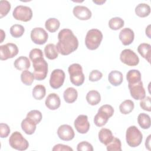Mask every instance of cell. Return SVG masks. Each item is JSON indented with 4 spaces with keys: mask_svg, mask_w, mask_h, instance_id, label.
Instances as JSON below:
<instances>
[{
    "mask_svg": "<svg viewBox=\"0 0 151 151\" xmlns=\"http://www.w3.org/2000/svg\"><path fill=\"white\" fill-rule=\"evenodd\" d=\"M58 41L56 45L59 53L67 55L76 51L78 46V41L73 31L67 28L61 29L58 34Z\"/></svg>",
    "mask_w": 151,
    "mask_h": 151,
    "instance_id": "obj_1",
    "label": "cell"
},
{
    "mask_svg": "<svg viewBox=\"0 0 151 151\" xmlns=\"http://www.w3.org/2000/svg\"><path fill=\"white\" fill-rule=\"evenodd\" d=\"M103 40L102 32L97 29H90L85 38V44L86 47L90 50L98 48Z\"/></svg>",
    "mask_w": 151,
    "mask_h": 151,
    "instance_id": "obj_2",
    "label": "cell"
},
{
    "mask_svg": "<svg viewBox=\"0 0 151 151\" xmlns=\"http://www.w3.org/2000/svg\"><path fill=\"white\" fill-rule=\"evenodd\" d=\"M68 71L70 74L71 83L76 86H80L84 83L85 77L80 64L74 63L68 67Z\"/></svg>",
    "mask_w": 151,
    "mask_h": 151,
    "instance_id": "obj_3",
    "label": "cell"
},
{
    "mask_svg": "<svg viewBox=\"0 0 151 151\" xmlns=\"http://www.w3.org/2000/svg\"><path fill=\"white\" fill-rule=\"evenodd\" d=\"M143 139L141 132L135 126H131L127 128L126 133V140L128 145L132 147H136L140 145Z\"/></svg>",
    "mask_w": 151,
    "mask_h": 151,
    "instance_id": "obj_4",
    "label": "cell"
},
{
    "mask_svg": "<svg viewBox=\"0 0 151 151\" xmlns=\"http://www.w3.org/2000/svg\"><path fill=\"white\" fill-rule=\"evenodd\" d=\"M32 62L34 76L35 80L41 81L44 80L48 73V64L44 58H38Z\"/></svg>",
    "mask_w": 151,
    "mask_h": 151,
    "instance_id": "obj_5",
    "label": "cell"
},
{
    "mask_svg": "<svg viewBox=\"0 0 151 151\" xmlns=\"http://www.w3.org/2000/svg\"><path fill=\"white\" fill-rule=\"evenodd\" d=\"M10 146L18 150H25L28 149L29 143L19 132H14L9 139Z\"/></svg>",
    "mask_w": 151,
    "mask_h": 151,
    "instance_id": "obj_6",
    "label": "cell"
},
{
    "mask_svg": "<svg viewBox=\"0 0 151 151\" xmlns=\"http://www.w3.org/2000/svg\"><path fill=\"white\" fill-rule=\"evenodd\" d=\"M12 15L17 20L28 22L30 21L32 17V11L31 8L28 6L18 5L14 9Z\"/></svg>",
    "mask_w": 151,
    "mask_h": 151,
    "instance_id": "obj_7",
    "label": "cell"
},
{
    "mask_svg": "<svg viewBox=\"0 0 151 151\" xmlns=\"http://www.w3.org/2000/svg\"><path fill=\"white\" fill-rule=\"evenodd\" d=\"M18 53V48L16 44L7 43L0 46V59L6 60L16 56Z\"/></svg>",
    "mask_w": 151,
    "mask_h": 151,
    "instance_id": "obj_8",
    "label": "cell"
},
{
    "mask_svg": "<svg viewBox=\"0 0 151 151\" xmlns=\"http://www.w3.org/2000/svg\"><path fill=\"white\" fill-rule=\"evenodd\" d=\"M120 60L123 63L129 66H136L139 63L138 56L130 49L123 50L120 55Z\"/></svg>",
    "mask_w": 151,
    "mask_h": 151,
    "instance_id": "obj_9",
    "label": "cell"
},
{
    "mask_svg": "<svg viewBox=\"0 0 151 151\" xmlns=\"http://www.w3.org/2000/svg\"><path fill=\"white\" fill-rule=\"evenodd\" d=\"M65 73L61 69L54 70L50 76V85L54 89H57L61 87L65 80Z\"/></svg>",
    "mask_w": 151,
    "mask_h": 151,
    "instance_id": "obj_10",
    "label": "cell"
},
{
    "mask_svg": "<svg viewBox=\"0 0 151 151\" xmlns=\"http://www.w3.org/2000/svg\"><path fill=\"white\" fill-rule=\"evenodd\" d=\"M48 38V33L41 27H35L31 32V38L32 42L36 44L42 45L45 44Z\"/></svg>",
    "mask_w": 151,
    "mask_h": 151,
    "instance_id": "obj_11",
    "label": "cell"
},
{
    "mask_svg": "<svg viewBox=\"0 0 151 151\" xmlns=\"http://www.w3.org/2000/svg\"><path fill=\"white\" fill-rule=\"evenodd\" d=\"M76 130L81 133H86L90 129V123L88 121V117L86 115L80 114L76 119L74 123Z\"/></svg>",
    "mask_w": 151,
    "mask_h": 151,
    "instance_id": "obj_12",
    "label": "cell"
},
{
    "mask_svg": "<svg viewBox=\"0 0 151 151\" xmlns=\"http://www.w3.org/2000/svg\"><path fill=\"white\" fill-rule=\"evenodd\" d=\"M131 96L135 100H142L146 95V91L142 81L133 84H128Z\"/></svg>",
    "mask_w": 151,
    "mask_h": 151,
    "instance_id": "obj_13",
    "label": "cell"
},
{
    "mask_svg": "<svg viewBox=\"0 0 151 151\" xmlns=\"http://www.w3.org/2000/svg\"><path fill=\"white\" fill-rule=\"evenodd\" d=\"M57 134L59 138L64 141L72 140L75 136L73 129L68 124H63L57 130Z\"/></svg>",
    "mask_w": 151,
    "mask_h": 151,
    "instance_id": "obj_14",
    "label": "cell"
},
{
    "mask_svg": "<svg viewBox=\"0 0 151 151\" xmlns=\"http://www.w3.org/2000/svg\"><path fill=\"white\" fill-rule=\"evenodd\" d=\"M73 12L74 15L80 20H88L91 17V11L84 6H76L73 8Z\"/></svg>",
    "mask_w": 151,
    "mask_h": 151,
    "instance_id": "obj_15",
    "label": "cell"
},
{
    "mask_svg": "<svg viewBox=\"0 0 151 151\" xmlns=\"http://www.w3.org/2000/svg\"><path fill=\"white\" fill-rule=\"evenodd\" d=\"M119 37L124 45H129L133 42L134 34L133 31L130 28H124L120 31Z\"/></svg>",
    "mask_w": 151,
    "mask_h": 151,
    "instance_id": "obj_16",
    "label": "cell"
},
{
    "mask_svg": "<svg viewBox=\"0 0 151 151\" xmlns=\"http://www.w3.org/2000/svg\"><path fill=\"white\" fill-rule=\"evenodd\" d=\"M45 104L48 109L52 110H57L61 104L60 97L56 93H51L46 98Z\"/></svg>",
    "mask_w": 151,
    "mask_h": 151,
    "instance_id": "obj_17",
    "label": "cell"
},
{
    "mask_svg": "<svg viewBox=\"0 0 151 151\" xmlns=\"http://www.w3.org/2000/svg\"><path fill=\"white\" fill-rule=\"evenodd\" d=\"M110 117L111 116L107 113L99 108L97 113L94 116V123L97 127H101L106 124Z\"/></svg>",
    "mask_w": 151,
    "mask_h": 151,
    "instance_id": "obj_18",
    "label": "cell"
},
{
    "mask_svg": "<svg viewBox=\"0 0 151 151\" xmlns=\"http://www.w3.org/2000/svg\"><path fill=\"white\" fill-rule=\"evenodd\" d=\"M36 124L32 120L26 117L21 122V128L22 130L27 134L31 135L33 134L36 130Z\"/></svg>",
    "mask_w": 151,
    "mask_h": 151,
    "instance_id": "obj_19",
    "label": "cell"
},
{
    "mask_svg": "<svg viewBox=\"0 0 151 151\" xmlns=\"http://www.w3.org/2000/svg\"><path fill=\"white\" fill-rule=\"evenodd\" d=\"M108 80L111 85L114 86H118L122 83L123 76L120 71L113 70L109 74Z\"/></svg>",
    "mask_w": 151,
    "mask_h": 151,
    "instance_id": "obj_20",
    "label": "cell"
},
{
    "mask_svg": "<svg viewBox=\"0 0 151 151\" xmlns=\"http://www.w3.org/2000/svg\"><path fill=\"white\" fill-rule=\"evenodd\" d=\"M98 136L99 141L106 146L109 143L114 137L111 131L106 128H102L99 131Z\"/></svg>",
    "mask_w": 151,
    "mask_h": 151,
    "instance_id": "obj_21",
    "label": "cell"
},
{
    "mask_svg": "<svg viewBox=\"0 0 151 151\" xmlns=\"http://www.w3.org/2000/svg\"><path fill=\"white\" fill-rule=\"evenodd\" d=\"M14 65L18 70H24L28 69L30 67L31 63L28 57L20 56L15 60Z\"/></svg>",
    "mask_w": 151,
    "mask_h": 151,
    "instance_id": "obj_22",
    "label": "cell"
},
{
    "mask_svg": "<svg viewBox=\"0 0 151 151\" xmlns=\"http://www.w3.org/2000/svg\"><path fill=\"white\" fill-rule=\"evenodd\" d=\"M78 92L73 87H68L65 90L63 93L64 101L67 103H73L77 99Z\"/></svg>",
    "mask_w": 151,
    "mask_h": 151,
    "instance_id": "obj_23",
    "label": "cell"
},
{
    "mask_svg": "<svg viewBox=\"0 0 151 151\" xmlns=\"http://www.w3.org/2000/svg\"><path fill=\"white\" fill-rule=\"evenodd\" d=\"M137 51L140 55L146 59L149 63L150 62L151 45L147 43H142L137 47Z\"/></svg>",
    "mask_w": 151,
    "mask_h": 151,
    "instance_id": "obj_24",
    "label": "cell"
},
{
    "mask_svg": "<svg viewBox=\"0 0 151 151\" xmlns=\"http://www.w3.org/2000/svg\"><path fill=\"white\" fill-rule=\"evenodd\" d=\"M88 103L91 106L98 104L101 101L100 93L96 90H91L88 91L86 97Z\"/></svg>",
    "mask_w": 151,
    "mask_h": 151,
    "instance_id": "obj_25",
    "label": "cell"
},
{
    "mask_svg": "<svg viewBox=\"0 0 151 151\" xmlns=\"http://www.w3.org/2000/svg\"><path fill=\"white\" fill-rule=\"evenodd\" d=\"M126 79L128 81V84L138 83L142 81L140 72L137 70H130L127 73Z\"/></svg>",
    "mask_w": 151,
    "mask_h": 151,
    "instance_id": "obj_26",
    "label": "cell"
},
{
    "mask_svg": "<svg viewBox=\"0 0 151 151\" xmlns=\"http://www.w3.org/2000/svg\"><path fill=\"white\" fill-rule=\"evenodd\" d=\"M135 13L139 17H146L150 13V7L147 4H139L135 8Z\"/></svg>",
    "mask_w": 151,
    "mask_h": 151,
    "instance_id": "obj_27",
    "label": "cell"
},
{
    "mask_svg": "<svg viewBox=\"0 0 151 151\" xmlns=\"http://www.w3.org/2000/svg\"><path fill=\"white\" fill-rule=\"evenodd\" d=\"M45 57L49 60H54L58 57V51L54 44H48L44 48Z\"/></svg>",
    "mask_w": 151,
    "mask_h": 151,
    "instance_id": "obj_28",
    "label": "cell"
},
{
    "mask_svg": "<svg viewBox=\"0 0 151 151\" xmlns=\"http://www.w3.org/2000/svg\"><path fill=\"white\" fill-rule=\"evenodd\" d=\"M137 122L140 127L143 129H147L150 127V117L146 113H142L139 114Z\"/></svg>",
    "mask_w": 151,
    "mask_h": 151,
    "instance_id": "obj_29",
    "label": "cell"
},
{
    "mask_svg": "<svg viewBox=\"0 0 151 151\" xmlns=\"http://www.w3.org/2000/svg\"><path fill=\"white\" fill-rule=\"evenodd\" d=\"M60 25V21L55 18H48L45 23V28L50 32H55L57 30H58Z\"/></svg>",
    "mask_w": 151,
    "mask_h": 151,
    "instance_id": "obj_30",
    "label": "cell"
},
{
    "mask_svg": "<svg viewBox=\"0 0 151 151\" xmlns=\"http://www.w3.org/2000/svg\"><path fill=\"white\" fill-rule=\"evenodd\" d=\"M33 97L36 100L42 99L46 94L45 87L42 84H38L35 86L32 91Z\"/></svg>",
    "mask_w": 151,
    "mask_h": 151,
    "instance_id": "obj_31",
    "label": "cell"
},
{
    "mask_svg": "<svg viewBox=\"0 0 151 151\" xmlns=\"http://www.w3.org/2000/svg\"><path fill=\"white\" fill-rule=\"evenodd\" d=\"M134 103L130 100H126L119 106L120 111L123 114H127L132 112L134 109Z\"/></svg>",
    "mask_w": 151,
    "mask_h": 151,
    "instance_id": "obj_32",
    "label": "cell"
},
{
    "mask_svg": "<svg viewBox=\"0 0 151 151\" xmlns=\"http://www.w3.org/2000/svg\"><path fill=\"white\" fill-rule=\"evenodd\" d=\"M34 78V74L27 70H24L21 74V81L26 86H31L32 84Z\"/></svg>",
    "mask_w": 151,
    "mask_h": 151,
    "instance_id": "obj_33",
    "label": "cell"
},
{
    "mask_svg": "<svg viewBox=\"0 0 151 151\" xmlns=\"http://www.w3.org/2000/svg\"><path fill=\"white\" fill-rule=\"evenodd\" d=\"M124 22L120 17H114L109 21V26L111 29L118 30L124 26Z\"/></svg>",
    "mask_w": 151,
    "mask_h": 151,
    "instance_id": "obj_34",
    "label": "cell"
},
{
    "mask_svg": "<svg viewBox=\"0 0 151 151\" xmlns=\"http://www.w3.org/2000/svg\"><path fill=\"white\" fill-rule=\"evenodd\" d=\"M24 27L20 24H14L10 28V34L14 38H19L24 33Z\"/></svg>",
    "mask_w": 151,
    "mask_h": 151,
    "instance_id": "obj_35",
    "label": "cell"
},
{
    "mask_svg": "<svg viewBox=\"0 0 151 151\" xmlns=\"http://www.w3.org/2000/svg\"><path fill=\"white\" fill-rule=\"evenodd\" d=\"M108 151H121L122 143L119 139L114 137L113 140L106 145Z\"/></svg>",
    "mask_w": 151,
    "mask_h": 151,
    "instance_id": "obj_36",
    "label": "cell"
},
{
    "mask_svg": "<svg viewBox=\"0 0 151 151\" xmlns=\"http://www.w3.org/2000/svg\"><path fill=\"white\" fill-rule=\"evenodd\" d=\"M27 117L30 119L35 122L36 124H37L42 119V113L39 110H32L27 113Z\"/></svg>",
    "mask_w": 151,
    "mask_h": 151,
    "instance_id": "obj_37",
    "label": "cell"
},
{
    "mask_svg": "<svg viewBox=\"0 0 151 151\" xmlns=\"http://www.w3.org/2000/svg\"><path fill=\"white\" fill-rule=\"evenodd\" d=\"M11 9L10 3L6 0L0 1V18H2L6 16Z\"/></svg>",
    "mask_w": 151,
    "mask_h": 151,
    "instance_id": "obj_38",
    "label": "cell"
},
{
    "mask_svg": "<svg viewBox=\"0 0 151 151\" xmlns=\"http://www.w3.org/2000/svg\"><path fill=\"white\" fill-rule=\"evenodd\" d=\"M140 107L146 111H151V98L149 96L145 97L140 102Z\"/></svg>",
    "mask_w": 151,
    "mask_h": 151,
    "instance_id": "obj_39",
    "label": "cell"
},
{
    "mask_svg": "<svg viewBox=\"0 0 151 151\" xmlns=\"http://www.w3.org/2000/svg\"><path fill=\"white\" fill-rule=\"evenodd\" d=\"M29 57L32 61L35 60H37L38 58H44L42 51L39 48H34L31 50V51L29 52Z\"/></svg>",
    "mask_w": 151,
    "mask_h": 151,
    "instance_id": "obj_40",
    "label": "cell"
},
{
    "mask_svg": "<svg viewBox=\"0 0 151 151\" xmlns=\"http://www.w3.org/2000/svg\"><path fill=\"white\" fill-rule=\"evenodd\" d=\"M77 150L78 151H93V146L88 142L83 141L80 142L77 146Z\"/></svg>",
    "mask_w": 151,
    "mask_h": 151,
    "instance_id": "obj_41",
    "label": "cell"
},
{
    "mask_svg": "<svg viewBox=\"0 0 151 151\" xmlns=\"http://www.w3.org/2000/svg\"><path fill=\"white\" fill-rule=\"evenodd\" d=\"M103 77V74L99 70H94L90 73L88 79L90 81L94 82L100 80Z\"/></svg>",
    "mask_w": 151,
    "mask_h": 151,
    "instance_id": "obj_42",
    "label": "cell"
},
{
    "mask_svg": "<svg viewBox=\"0 0 151 151\" xmlns=\"http://www.w3.org/2000/svg\"><path fill=\"white\" fill-rule=\"evenodd\" d=\"M10 133V128L7 124L1 123L0 124V136L1 138H5L8 136Z\"/></svg>",
    "mask_w": 151,
    "mask_h": 151,
    "instance_id": "obj_43",
    "label": "cell"
},
{
    "mask_svg": "<svg viewBox=\"0 0 151 151\" xmlns=\"http://www.w3.org/2000/svg\"><path fill=\"white\" fill-rule=\"evenodd\" d=\"M52 151H58V150H64V151H73V149L70 146L63 144H57L55 145L52 149Z\"/></svg>",
    "mask_w": 151,
    "mask_h": 151,
    "instance_id": "obj_44",
    "label": "cell"
},
{
    "mask_svg": "<svg viewBox=\"0 0 151 151\" xmlns=\"http://www.w3.org/2000/svg\"><path fill=\"white\" fill-rule=\"evenodd\" d=\"M150 136L151 135H149L147 137V139L146 140V143H145V145H146V147H147L149 150H150Z\"/></svg>",
    "mask_w": 151,
    "mask_h": 151,
    "instance_id": "obj_45",
    "label": "cell"
},
{
    "mask_svg": "<svg viewBox=\"0 0 151 151\" xmlns=\"http://www.w3.org/2000/svg\"><path fill=\"white\" fill-rule=\"evenodd\" d=\"M150 25H149L147 27V28H146V34L147 35V36L149 38H150Z\"/></svg>",
    "mask_w": 151,
    "mask_h": 151,
    "instance_id": "obj_46",
    "label": "cell"
},
{
    "mask_svg": "<svg viewBox=\"0 0 151 151\" xmlns=\"http://www.w3.org/2000/svg\"><path fill=\"white\" fill-rule=\"evenodd\" d=\"M5 38V34L2 29H1V41L0 42H2Z\"/></svg>",
    "mask_w": 151,
    "mask_h": 151,
    "instance_id": "obj_47",
    "label": "cell"
},
{
    "mask_svg": "<svg viewBox=\"0 0 151 151\" xmlns=\"http://www.w3.org/2000/svg\"><path fill=\"white\" fill-rule=\"evenodd\" d=\"M94 3L97 4V5H101L102 4L106 2V1H93Z\"/></svg>",
    "mask_w": 151,
    "mask_h": 151,
    "instance_id": "obj_48",
    "label": "cell"
}]
</instances>
